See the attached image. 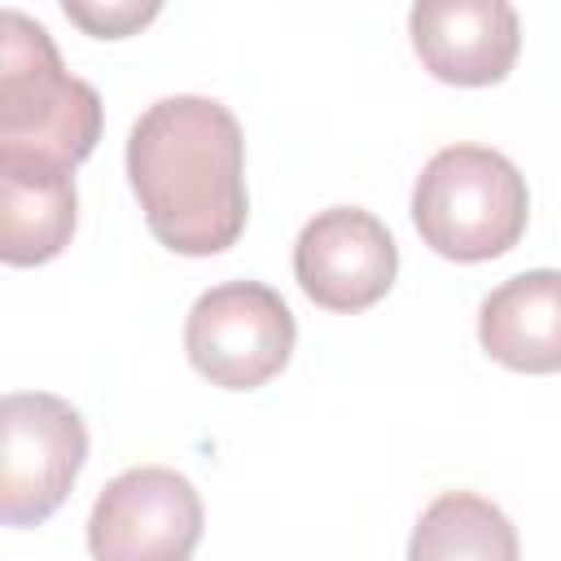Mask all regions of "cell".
<instances>
[{
	"instance_id": "obj_8",
	"label": "cell",
	"mask_w": 561,
	"mask_h": 561,
	"mask_svg": "<svg viewBox=\"0 0 561 561\" xmlns=\"http://www.w3.org/2000/svg\"><path fill=\"white\" fill-rule=\"evenodd\" d=\"M408 35L421 66L456 88L500 83L522 53L513 0H416Z\"/></svg>"
},
{
	"instance_id": "obj_6",
	"label": "cell",
	"mask_w": 561,
	"mask_h": 561,
	"mask_svg": "<svg viewBox=\"0 0 561 561\" xmlns=\"http://www.w3.org/2000/svg\"><path fill=\"white\" fill-rule=\"evenodd\" d=\"M202 539L197 486L162 465L118 473L92 504L88 548L101 561H184Z\"/></svg>"
},
{
	"instance_id": "obj_1",
	"label": "cell",
	"mask_w": 561,
	"mask_h": 561,
	"mask_svg": "<svg viewBox=\"0 0 561 561\" xmlns=\"http://www.w3.org/2000/svg\"><path fill=\"white\" fill-rule=\"evenodd\" d=\"M127 180L149 232L175 254H219L245 228V136L210 96L153 101L127 136Z\"/></svg>"
},
{
	"instance_id": "obj_11",
	"label": "cell",
	"mask_w": 561,
	"mask_h": 561,
	"mask_svg": "<svg viewBox=\"0 0 561 561\" xmlns=\"http://www.w3.org/2000/svg\"><path fill=\"white\" fill-rule=\"evenodd\" d=\"M412 561H443V557H482V561H513L517 557V530L513 522L473 491H447L438 495L408 543Z\"/></svg>"
},
{
	"instance_id": "obj_4",
	"label": "cell",
	"mask_w": 561,
	"mask_h": 561,
	"mask_svg": "<svg viewBox=\"0 0 561 561\" xmlns=\"http://www.w3.org/2000/svg\"><path fill=\"white\" fill-rule=\"evenodd\" d=\"M88 460L83 416L44 390H13L0 403V522L39 526L70 495Z\"/></svg>"
},
{
	"instance_id": "obj_12",
	"label": "cell",
	"mask_w": 561,
	"mask_h": 561,
	"mask_svg": "<svg viewBox=\"0 0 561 561\" xmlns=\"http://www.w3.org/2000/svg\"><path fill=\"white\" fill-rule=\"evenodd\" d=\"M162 0H61V13L92 39L140 35L158 18Z\"/></svg>"
},
{
	"instance_id": "obj_3",
	"label": "cell",
	"mask_w": 561,
	"mask_h": 561,
	"mask_svg": "<svg viewBox=\"0 0 561 561\" xmlns=\"http://www.w3.org/2000/svg\"><path fill=\"white\" fill-rule=\"evenodd\" d=\"M530 219L522 171L486 145L438 149L412 188V224L421 241L456 263H486L508 254Z\"/></svg>"
},
{
	"instance_id": "obj_9",
	"label": "cell",
	"mask_w": 561,
	"mask_h": 561,
	"mask_svg": "<svg viewBox=\"0 0 561 561\" xmlns=\"http://www.w3.org/2000/svg\"><path fill=\"white\" fill-rule=\"evenodd\" d=\"M482 351L513 373H561V272L508 276L478 307Z\"/></svg>"
},
{
	"instance_id": "obj_7",
	"label": "cell",
	"mask_w": 561,
	"mask_h": 561,
	"mask_svg": "<svg viewBox=\"0 0 561 561\" xmlns=\"http://www.w3.org/2000/svg\"><path fill=\"white\" fill-rule=\"evenodd\" d=\"M399 272V245L386 224L359 206H329L294 241V276L324 311H364L381 302Z\"/></svg>"
},
{
	"instance_id": "obj_5",
	"label": "cell",
	"mask_w": 561,
	"mask_h": 561,
	"mask_svg": "<svg viewBox=\"0 0 561 561\" xmlns=\"http://www.w3.org/2000/svg\"><path fill=\"white\" fill-rule=\"evenodd\" d=\"M294 337V311L263 280L210 285L184 320L188 364L224 390H259L272 381L289 364Z\"/></svg>"
},
{
	"instance_id": "obj_10",
	"label": "cell",
	"mask_w": 561,
	"mask_h": 561,
	"mask_svg": "<svg viewBox=\"0 0 561 561\" xmlns=\"http://www.w3.org/2000/svg\"><path fill=\"white\" fill-rule=\"evenodd\" d=\"M79 219L75 175L48 162H0V259L35 267L70 245Z\"/></svg>"
},
{
	"instance_id": "obj_2",
	"label": "cell",
	"mask_w": 561,
	"mask_h": 561,
	"mask_svg": "<svg viewBox=\"0 0 561 561\" xmlns=\"http://www.w3.org/2000/svg\"><path fill=\"white\" fill-rule=\"evenodd\" d=\"M101 140V96L61 66L39 22L4 9L0 35V162L75 171Z\"/></svg>"
}]
</instances>
